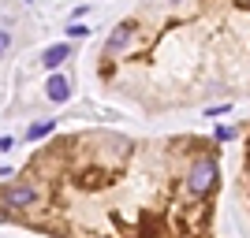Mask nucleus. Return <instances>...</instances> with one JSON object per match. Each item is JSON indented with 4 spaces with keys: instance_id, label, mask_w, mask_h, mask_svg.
I'll list each match as a JSON object with an SVG mask.
<instances>
[{
    "instance_id": "1a4fd4ad",
    "label": "nucleus",
    "mask_w": 250,
    "mask_h": 238,
    "mask_svg": "<svg viewBox=\"0 0 250 238\" xmlns=\"http://www.w3.org/2000/svg\"><path fill=\"white\" fill-rule=\"evenodd\" d=\"M172 4H179V0H172Z\"/></svg>"
},
{
    "instance_id": "f257e3e1",
    "label": "nucleus",
    "mask_w": 250,
    "mask_h": 238,
    "mask_svg": "<svg viewBox=\"0 0 250 238\" xmlns=\"http://www.w3.org/2000/svg\"><path fill=\"white\" fill-rule=\"evenodd\" d=\"M213 186H217V164H213V160H198V164L190 167L187 190H190L194 197H202V194H209Z\"/></svg>"
},
{
    "instance_id": "20e7f679",
    "label": "nucleus",
    "mask_w": 250,
    "mask_h": 238,
    "mask_svg": "<svg viewBox=\"0 0 250 238\" xmlns=\"http://www.w3.org/2000/svg\"><path fill=\"white\" fill-rule=\"evenodd\" d=\"M45 93H49V101L63 104L67 97H71V86H67V78H60V74H52L49 82H45Z\"/></svg>"
},
{
    "instance_id": "39448f33",
    "label": "nucleus",
    "mask_w": 250,
    "mask_h": 238,
    "mask_svg": "<svg viewBox=\"0 0 250 238\" xmlns=\"http://www.w3.org/2000/svg\"><path fill=\"white\" fill-rule=\"evenodd\" d=\"M67 56H71V49H67V45H49V49H45V56H42V63L49 67V71H56Z\"/></svg>"
},
{
    "instance_id": "0eeeda50",
    "label": "nucleus",
    "mask_w": 250,
    "mask_h": 238,
    "mask_svg": "<svg viewBox=\"0 0 250 238\" xmlns=\"http://www.w3.org/2000/svg\"><path fill=\"white\" fill-rule=\"evenodd\" d=\"M67 34H71V37H86V34H90V26H83V22H71V26H67Z\"/></svg>"
},
{
    "instance_id": "423d86ee",
    "label": "nucleus",
    "mask_w": 250,
    "mask_h": 238,
    "mask_svg": "<svg viewBox=\"0 0 250 238\" xmlns=\"http://www.w3.org/2000/svg\"><path fill=\"white\" fill-rule=\"evenodd\" d=\"M52 127H56V119H45V123H34L30 130H26V138H30V142H38V138L52 134Z\"/></svg>"
},
{
    "instance_id": "7ed1b4c3",
    "label": "nucleus",
    "mask_w": 250,
    "mask_h": 238,
    "mask_svg": "<svg viewBox=\"0 0 250 238\" xmlns=\"http://www.w3.org/2000/svg\"><path fill=\"white\" fill-rule=\"evenodd\" d=\"M131 34H135V22H120V26L112 30V37L104 41V52H120L127 41H131Z\"/></svg>"
},
{
    "instance_id": "f03ea898",
    "label": "nucleus",
    "mask_w": 250,
    "mask_h": 238,
    "mask_svg": "<svg viewBox=\"0 0 250 238\" xmlns=\"http://www.w3.org/2000/svg\"><path fill=\"white\" fill-rule=\"evenodd\" d=\"M0 205L26 208V205H34V190L30 186H4V190H0Z\"/></svg>"
},
{
    "instance_id": "6e6552de",
    "label": "nucleus",
    "mask_w": 250,
    "mask_h": 238,
    "mask_svg": "<svg viewBox=\"0 0 250 238\" xmlns=\"http://www.w3.org/2000/svg\"><path fill=\"white\" fill-rule=\"evenodd\" d=\"M8 49H11V34H8V30H0V56H4Z\"/></svg>"
}]
</instances>
